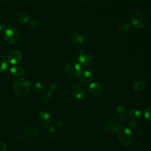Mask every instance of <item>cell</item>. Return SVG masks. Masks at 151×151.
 I'll return each instance as SVG.
<instances>
[{"mask_svg": "<svg viewBox=\"0 0 151 151\" xmlns=\"http://www.w3.org/2000/svg\"><path fill=\"white\" fill-rule=\"evenodd\" d=\"M10 73L14 76L19 77L24 74L25 70L21 66H14L11 68Z\"/></svg>", "mask_w": 151, "mask_h": 151, "instance_id": "e0dca14e", "label": "cell"}, {"mask_svg": "<svg viewBox=\"0 0 151 151\" xmlns=\"http://www.w3.org/2000/svg\"><path fill=\"white\" fill-rule=\"evenodd\" d=\"M63 124H64V123L63 121H58V122H56V124H55L56 126L58 127H62L63 126Z\"/></svg>", "mask_w": 151, "mask_h": 151, "instance_id": "f1b7e54d", "label": "cell"}, {"mask_svg": "<svg viewBox=\"0 0 151 151\" xmlns=\"http://www.w3.org/2000/svg\"><path fill=\"white\" fill-rule=\"evenodd\" d=\"M141 111L139 110H132L128 113V117L133 120H136L141 116Z\"/></svg>", "mask_w": 151, "mask_h": 151, "instance_id": "ffe728a7", "label": "cell"}, {"mask_svg": "<svg viewBox=\"0 0 151 151\" xmlns=\"http://www.w3.org/2000/svg\"><path fill=\"white\" fill-rule=\"evenodd\" d=\"M130 29V26L127 22H122L118 27V31L122 34L127 32Z\"/></svg>", "mask_w": 151, "mask_h": 151, "instance_id": "44dd1931", "label": "cell"}, {"mask_svg": "<svg viewBox=\"0 0 151 151\" xmlns=\"http://www.w3.org/2000/svg\"><path fill=\"white\" fill-rule=\"evenodd\" d=\"M57 86V83L56 81H54L52 83L51 86V88L50 90L45 91L42 96L41 97V101L43 103H48V101H50L52 96V93L53 91L56 88Z\"/></svg>", "mask_w": 151, "mask_h": 151, "instance_id": "4fadbf2b", "label": "cell"}, {"mask_svg": "<svg viewBox=\"0 0 151 151\" xmlns=\"http://www.w3.org/2000/svg\"><path fill=\"white\" fill-rule=\"evenodd\" d=\"M64 72L68 77H76L81 72V67L78 63L75 61H70L65 65Z\"/></svg>", "mask_w": 151, "mask_h": 151, "instance_id": "5b68a950", "label": "cell"}, {"mask_svg": "<svg viewBox=\"0 0 151 151\" xmlns=\"http://www.w3.org/2000/svg\"><path fill=\"white\" fill-rule=\"evenodd\" d=\"M6 25H5L4 24H2V23H0V31H3L5 28Z\"/></svg>", "mask_w": 151, "mask_h": 151, "instance_id": "f546056e", "label": "cell"}, {"mask_svg": "<svg viewBox=\"0 0 151 151\" xmlns=\"http://www.w3.org/2000/svg\"><path fill=\"white\" fill-rule=\"evenodd\" d=\"M118 138L120 142L126 146L131 145L134 139L133 134L128 127H122L119 130Z\"/></svg>", "mask_w": 151, "mask_h": 151, "instance_id": "277c9868", "label": "cell"}, {"mask_svg": "<svg viewBox=\"0 0 151 151\" xmlns=\"http://www.w3.org/2000/svg\"><path fill=\"white\" fill-rule=\"evenodd\" d=\"M72 94L77 99H81L84 97V90L83 87L78 84H74L71 87Z\"/></svg>", "mask_w": 151, "mask_h": 151, "instance_id": "7c38bea8", "label": "cell"}, {"mask_svg": "<svg viewBox=\"0 0 151 151\" xmlns=\"http://www.w3.org/2000/svg\"><path fill=\"white\" fill-rule=\"evenodd\" d=\"M144 117L146 120L151 122V107L147 108L145 110Z\"/></svg>", "mask_w": 151, "mask_h": 151, "instance_id": "484cf974", "label": "cell"}, {"mask_svg": "<svg viewBox=\"0 0 151 151\" xmlns=\"http://www.w3.org/2000/svg\"><path fill=\"white\" fill-rule=\"evenodd\" d=\"M88 89L90 93L94 96H99L103 93V88L98 83H91Z\"/></svg>", "mask_w": 151, "mask_h": 151, "instance_id": "5bb4252c", "label": "cell"}, {"mask_svg": "<svg viewBox=\"0 0 151 151\" xmlns=\"http://www.w3.org/2000/svg\"><path fill=\"white\" fill-rule=\"evenodd\" d=\"M24 2L26 3V4H30L32 0H22Z\"/></svg>", "mask_w": 151, "mask_h": 151, "instance_id": "4dcf8cb0", "label": "cell"}, {"mask_svg": "<svg viewBox=\"0 0 151 151\" xmlns=\"http://www.w3.org/2000/svg\"><path fill=\"white\" fill-rule=\"evenodd\" d=\"M24 134L25 135L26 142L29 141V140L34 136L37 134V130L35 128L31 126H27L24 129Z\"/></svg>", "mask_w": 151, "mask_h": 151, "instance_id": "2e32d148", "label": "cell"}, {"mask_svg": "<svg viewBox=\"0 0 151 151\" xmlns=\"http://www.w3.org/2000/svg\"><path fill=\"white\" fill-rule=\"evenodd\" d=\"M15 18L17 21L21 24H27L29 19L28 14L24 11H19L17 12Z\"/></svg>", "mask_w": 151, "mask_h": 151, "instance_id": "9a60e30c", "label": "cell"}, {"mask_svg": "<svg viewBox=\"0 0 151 151\" xmlns=\"http://www.w3.org/2000/svg\"><path fill=\"white\" fill-rule=\"evenodd\" d=\"M139 126V122L137 120H133L129 123V128L131 130Z\"/></svg>", "mask_w": 151, "mask_h": 151, "instance_id": "4316f807", "label": "cell"}, {"mask_svg": "<svg viewBox=\"0 0 151 151\" xmlns=\"http://www.w3.org/2000/svg\"><path fill=\"white\" fill-rule=\"evenodd\" d=\"M127 111L124 107L123 106H119L116 109V115L117 117L120 120H123L126 118L127 116Z\"/></svg>", "mask_w": 151, "mask_h": 151, "instance_id": "ac0fdd59", "label": "cell"}, {"mask_svg": "<svg viewBox=\"0 0 151 151\" xmlns=\"http://www.w3.org/2000/svg\"><path fill=\"white\" fill-rule=\"evenodd\" d=\"M150 17L145 12H137L133 14L130 19L132 25L136 28H142L146 27L150 22Z\"/></svg>", "mask_w": 151, "mask_h": 151, "instance_id": "7a4b0ae2", "label": "cell"}, {"mask_svg": "<svg viewBox=\"0 0 151 151\" xmlns=\"http://www.w3.org/2000/svg\"><path fill=\"white\" fill-rule=\"evenodd\" d=\"M33 88L35 91L41 93L44 90L43 84L40 81H35L33 84Z\"/></svg>", "mask_w": 151, "mask_h": 151, "instance_id": "cb8c5ba5", "label": "cell"}, {"mask_svg": "<svg viewBox=\"0 0 151 151\" xmlns=\"http://www.w3.org/2000/svg\"><path fill=\"white\" fill-rule=\"evenodd\" d=\"M120 122L116 119H112L108 121L104 125V129L109 133H115L119 132L121 129Z\"/></svg>", "mask_w": 151, "mask_h": 151, "instance_id": "8992f818", "label": "cell"}, {"mask_svg": "<svg viewBox=\"0 0 151 151\" xmlns=\"http://www.w3.org/2000/svg\"><path fill=\"white\" fill-rule=\"evenodd\" d=\"M146 81L145 80H140L134 82L133 84V88L136 91L142 90L146 86Z\"/></svg>", "mask_w": 151, "mask_h": 151, "instance_id": "d6986e66", "label": "cell"}, {"mask_svg": "<svg viewBox=\"0 0 151 151\" xmlns=\"http://www.w3.org/2000/svg\"><path fill=\"white\" fill-rule=\"evenodd\" d=\"M8 67V63L5 58L0 55V72L5 71Z\"/></svg>", "mask_w": 151, "mask_h": 151, "instance_id": "7402d4cb", "label": "cell"}, {"mask_svg": "<svg viewBox=\"0 0 151 151\" xmlns=\"http://www.w3.org/2000/svg\"><path fill=\"white\" fill-rule=\"evenodd\" d=\"M22 57V54L20 51L13 50L8 53V59L11 64L15 65L21 61Z\"/></svg>", "mask_w": 151, "mask_h": 151, "instance_id": "ba28073f", "label": "cell"}, {"mask_svg": "<svg viewBox=\"0 0 151 151\" xmlns=\"http://www.w3.org/2000/svg\"><path fill=\"white\" fill-rule=\"evenodd\" d=\"M48 136L50 139H54L55 138L56 135H57V132H56V129L54 127L51 126L50 127L47 132Z\"/></svg>", "mask_w": 151, "mask_h": 151, "instance_id": "603a6c76", "label": "cell"}, {"mask_svg": "<svg viewBox=\"0 0 151 151\" xmlns=\"http://www.w3.org/2000/svg\"><path fill=\"white\" fill-rule=\"evenodd\" d=\"M78 1H84V0H78Z\"/></svg>", "mask_w": 151, "mask_h": 151, "instance_id": "1f68e13d", "label": "cell"}, {"mask_svg": "<svg viewBox=\"0 0 151 151\" xmlns=\"http://www.w3.org/2000/svg\"><path fill=\"white\" fill-rule=\"evenodd\" d=\"M78 78L84 84H90L93 80V75L89 71L85 70L80 72Z\"/></svg>", "mask_w": 151, "mask_h": 151, "instance_id": "30bf717a", "label": "cell"}, {"mask_svg": "<svg viewBox=\"0 0 151 151\" xmlns=\"http://www.w3.org/2000/svg\"><path fill=\"white\" fill-rule=\"evenodd\" d=\"M29 27L33 29H38L41 27V22L38 20L34 19L30 22Z\"/></svg>", "mask_w": 151, "mask_h": 151, "instance_id": "d4e9b609", "label": "cell"}, {"mask_svg": "<svg viewBox=\"0 0 151 151\" xmlns=\"http://www.w3.org/2000/svg\"><path fill=\"white\" fill-rule=\"evenodd\" d=\"M37 120L41 125L44 126H48L51 124L52 118L48 113L41 111L37 114Z\"/></svg>", "mask_w": 151, "mask_h": 151, "instance_id": "52a82bcc", "label": "cell"}, {"mask_svg": "<svg viewBox=\"0 0 151 151\" xmlns=\"http://www.w3.org/2000/svg\"><path fill=\"white\" fill-rule=\"evenodd\" d=\"M78 61L83 66H88L93 63V57L89 55H85L83 52H80L78 55Z\"/></svg>", "mask_w": 151, "mask_h": 151, "instance_id": "8fae6325", "label": "cell"}, {"mask_svg": "<svg viewBox=\"0 0 151 151\" xmlns=\"http://www.w3.org/2000/svg\"><path fill=\"white\" fill-rule=\"evenodd\" d=\"M6 145L4 142H0V151H6Z\"/></svg>", "mask_w": 151, "mask_h": 151, "instance_id": "83f0119b", "label": "cell"}, {"mask_svg": "<svg viewBox=\"0 0 151 151\" xmlns=\"http://www.w3.org/2000/svg\"><path fill=\"white\" fill-rule=\"evenodd\" d=\"M3 32L4 38L8 43L13 44L17 42L19 38V32L15 27L12 25L6 26Z\"/></svg>", "mask_w": 151, "mask_h": 151, "instance_id": "3957f363", "label": "cell"}, {"mask_svg": "<svg viewBox=\"0 0 151 151\" xmlns=\"http://www.w3.org/2000/svg\"><path fill=\"white\" fill-rule=\"evenodd\" d=\"M68 40L73 44H79L87 40V38L79 32H73L68 35Z\"/></svg>", "mask_w": 151, "mask_h": 151, "instance_id": "9c48e42d", "label": "cell"}, {"mask_svg": "<svg viewBox=\"0 0 151 151\" xmlns=\"http://www.w3.org/2000/svg\"><path fill=\"white\" fill-rule=\"evenodd\" d=\"M30 81L26 78H18L14 84V91L19 97H25L30 90Z\"/></svg>", "mask_w": 151, "mask_h": 151, "instance_id": "6da1fadb", "label": "cell"}]
</instances>
